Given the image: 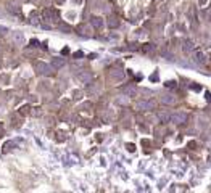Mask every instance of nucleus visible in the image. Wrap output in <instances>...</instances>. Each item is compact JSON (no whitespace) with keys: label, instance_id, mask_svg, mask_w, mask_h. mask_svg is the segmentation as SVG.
<instances>
[{"label":"nucleus","instance_id":"f257e3e1","mask_svg":"<svg viewBox=\"0 0 211 193\" xmlns=\"http://www.w3.org/2000/svg\"><path fill=\"white\" fill-rule=\"evenodd\" d=\"M44 16H45V19H50V21H53V19H56V18H58V15H56V11H52V10H45Z\"/></svg>","mask_w":211,"mask_h":193}]
</instances>
